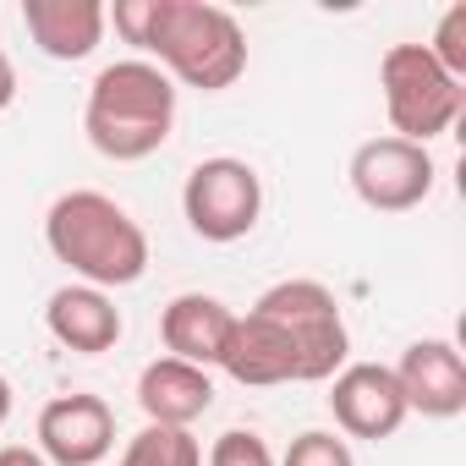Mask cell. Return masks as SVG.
I'll return each mask as SVG.
<instances>
[{
  "mask_svg": "<svg viewBox=\"0 0 466 466\" xmlns=\"http://www.w3.org/2000/svg\"><path fill=\"white\" fill-rule=\"evenodd\" d=\"M45 248L56 253V264H66L94 291H121V286H137L148 275V237H143V225L110 192H94V187L61 192L50 203Z\"/></svg>",
  "mask_w": 466,
  "mask_h": 466,
  "instance_id": "2",
  "label": "cell"
},
{
  "mask_svg": "<svg viewBox=\"0 0 466 466\" xmlns=\"http://www.w3.org/2000/svg\"><path fill=\"white\" fill-rule=\"evenodd\" d=\"M127 45L154 56V66L170 83H187L198 94H225L248 72V34L225 6L208 0H116L105 12Z\"/></svg>",
  "mask_w": 466,
  "mask_h": 466,
  "instance_id": "1",
  "label": "cell"
},
{
  "mask_svg": "<svg viewBox=\"0 0 466 466\" xmlns=\"http://www.w3.org/2000/svg\"><path fill=\"white\" fill-rule=\"evenodd\" d=\"M253 308L291 335V346L302 357V384H329L346 368L351 335H346V313H340L329 286H319V280H280Z\"/></svg>",
  "mask_w": 466,
  "mask_h": 466,
  "instance_id": "5",
  "label": "cell"
},
{
  "mask_svg": "<svg viewBox=\"0 0 466 466\" xmlns=\"http://www.w3.org/2000/svg\"><path fill=\"white\" fill-rule=\"evenodd\" d=\"M181 214L192 225V237H203V242H219V248L242 242L264 214V176L248 159H230V154L198 159L181 187Z\"/></svg>",
  "mask_w": 466,
  "mask_h": 466,
  "instance_id": "6",
  "label": "cell"
},
{
  "mask_svg": "<svg viewBox=\"0 0 466 466\" xmlns=\"http://www.w3.org/2000/svg\"><path fill=\"white\" fill-rule=\"evenodd\" d=\"M17 99V66L6 61V50H0V110H6Z\"/></svg>",
  "mask_w": 466,
  "mask_h": 466,
  "instance_id": "21",
  "label": "cell"
},
{
  "mask_svg": "<svg viewBox=\"0 0 466 466\" xmlns=\"http://www.w3.org/2000/svg\"><path fill=\"white\" fill-rule=\"evenodd\" d=\"M428 56H433V61H439L455 83H466V6H450V12L439 17Z\"/></svg>",
  "mask_w": 466,
  "mask_h": 466,
  "instance_id": "19",
  "label": "cell"
},
{
  "mask_svg": "<svg viewBox=\"0 0 466 466\" xmlns=\"http://www.w3.org/2000/svg\"><path fill=\"white\" fill-rule=\"evenodd\" d=\"M170 127H176V83L154 61H143V56L110 61L88 83L83 132L105 159L137 165L170 143Z\"/></svg>",
  "mask_w": 466,
  "mask_h": 466,
  "instance_id": "3",
  "label": "cell"
},
{
  "mask_svg": "<svg viewBox=\"0 0 466 466\" xmlns=\"http://www.w3.org/2000/svg\"><path fill=\"white\" fill-rule=\"evenodd\" d=\"M6 417H12V379L0 373V428H6Z\"/></svg>",
  "mask_w": 466,
  "mask_h": 466,
  "instance_id": "22",
  "label": "cell"
},
{
  "mask_svg": "<svg viewBox=\"0 0 466 466\" xmlns=\"http://www.w3.org/2000/svg\"><path fill=\"white\" fill-rule=\"evenodd\" d=\"M208 466H280L269 439L253 433V428H225L214 444H208Z\"/></svg>",
  "mask_w": 466,
  "mask_h": 466,
  "instance_id": "17",
  "label": "cell"
},
{
  "mask_svg": "<svg viewBox=\"0 0 466 466\" xmlns=\"http://www.w3.org/2000/svg\"><path fill=\"white\" fill-rule=\"evenodd\" d=\"M329 411H335V428L351 439H390L411 417L395 384V368L384 362H346L329 379Z\"/></svg>",
  "mask_w": 466,
  "mask_h": 466,
  "instance_id": "8",
  "label": "cell"
},
{
  "mask_svg": "<svg viewBox=\"0 0 466 466\" xmlns=\"http://www.w3.org/2000/svg\"><path fill=\"white\" fill-rule=\"evenodd\" d=\"M219 368L248 384V390H269V384H302V357L291 346V335L264 319L258 308L237 313V324H230V340H225V357Z\"/></svg>",
  "mask_w": 466,
  "mask_h": 466,
  "instance_id": "11",
  "label": "cell"
},
{
  "mask_svg": "<svg viewBox=\"0 0 466 466\" xmlns=\"http://www.w3.org/2000/svg\"><path fill=\"white\" fill-rule=\"evenodd\" d=\"M137 406L148 422L159 428H192L208 406H214V379L192 362H176V357H154L143 373H137Z\"/></svg>",
  "mask_w": 466,
  "mask_h": 466,
  "instance_id": "15",
  "label": "cell"
},
{
  "mask_svg": "<svg viewBox=\"0 0 466 466\" xmlns=\"http://www.w3.org/2000/svg\"><path fill=\"white\" fill-rule=\"evenodd\" d=\"M0 466H50V461L28 444H0Z\"/></svg>",
  "mask_w": 466,
  "mask_h": 466,
  "instance_id": "20",
  "label": "cell"
},
{
  "mask_svg": "<svg viewBox=\"0 0 466 466\" xmlns=\"http://www.w3.org/2000/svg\"><path fill=\"white\" fill-rule=\"evenodd\" d=\"M110 444H116V411L88 390L56 395L39 411V455L50 466H105Z\"/></svg>",
  "mask_w": 466,
  "mask_h": 466,
  "instance_id": "9",
  "label": "cell"
},
{
  "mask_svg": "<svg viewBox=\"0 0 466 466\" xmlns=\"http://www.w3.org/2000/svg\"><path fill=\"white\" fill-rule=\"evenodd\" d=\"M395 384L406 395V411H422L433 422L466 411V357L455 351V340H411L395 362Z\"/></svg>",
  "mask_w": 466,
  "mask_h": 466,
  "instance_id": "10",
  "label": "cell"
},
{
  "mask_svg": "<svg viewBox=\"0 0 466 466\" xmlns=\"http://www.w3.org/2000/svg\"><path fill=\"white\" fill-rule=\"evenodd\" d=\"M379 88H384V110H390L395 137L422 143V148L433 137H444L466 110V83H455L428 56V45H390L379 61Z\"/></svg>",
  "mask_w": 466,
  "mask_h": 466,
  "instance_id": "4",
  "label": "cell"
},
{
  "mask_svg": "<svg viewBox=\"0 0 466 466\" xmlns=\"http://www.w3.org/2000/svg\"><path fill=\"white\" fill-rule=\"evenodd\" d=\"M346 176H351V192H357L373 214H406V208L428 203L439 165H433V154H428L422 143H406V137L390 132V137L357 143Z\"/></svg>",
  "mask_w": 466,
  "mask_h": 466,
  "instance_id": "7",
  "label": "cell"
},
{
  "mask_svg": "<svg viewBox=\"0 0 466 466\" xmlns=\"http://www.w3.org/2000/svg\"><path fill=\"white\" fill-rule=\"evenodd\" d=\"M23 28L50 61H88L105 45V6L99 0H23Z\"/></svg>",
  "mask_w": 466,
  "mask_h": 466,
  "instance_id": "13",
  "label": "cell"
},
{
  "mask_svg": "<svg viewBox=\"0 0 466 466\" xmlns=\"http://www.w3.org/2000/svg\"><path fill=\"white\" fill-rule=\"evenodd\" d=\"M121 466H203V444L192 439V428H159V422H148L143 433L127 439Z\"/></svg>",
  "mask_w": 466,
  "mask_h": 466,
  "instance_id": "16",
  "label": "cell"
},
{
  "mask_svg": "<svg viewBox=\"0 0 466 466\" xmlns=\"http://www.w3.org/2000/svg\"><path fill=\"white\" fill-rule=\"evenodd\" d=\"M45 329L66 346V351H77V357H105V351H116V340H121V308L110 302V291H94V286H61L56 297H50V308H45Z\"/></svg>",
  "mask_w": 466,
  "mask_h": 466,
  "instance_id": "14",
  "label": "cell"
},
{
  "mask_svg": "<svg viewBox=\"0 0 466 466\" xmlns=\"http://www.w3.org/2000/svg\"><path fill=\"white\" fill-rule=\"evenodd\" d=\"M230 324H237V313H230L219 297H203V291H181L165 302L159 313V340H165V357L176 362H192V368H219L225 357V340H230Z\"/></svg>",
  "mask_w": 466,
  "mask_h": 466,
  "instance_id": "12",
  "label": "cell"
},
{
  "mask_svg": "<svg viewBox=\"0 0 466 466\" xmlns=\"http://www.w3.org/2000/svg\"><path fill=\"white\" fill-rule=\"evenodd\" d=\"M280 466H357V455H351V444H346L340 433H329V428H308V433L291 439V450H286Z\"/></svg>",
  "mask_w": 466,
  "mask_h": 466,
  "instance_id": "18",
  "label": "cell"
}]
</instances>
